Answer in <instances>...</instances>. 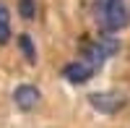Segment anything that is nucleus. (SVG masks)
Here are the masks:
<instances>
[{"label":"nucleus","instance_id":"6","mask_svg":"<svg viewBox=\"0 0 130 128\" xmlns=\"http://www.w3.org/2000/svg\"><path fill=\"white\" fill-rule=\"evenodd\" d=\"M18 47H21V52H24V58L34 66L37 63V47H34V39H31L29 34H21L18 37Z\"/></svg>","mask_w":130,"mask_h":128},{"label":"nucleus","instance_id":"7","mask_svg":"<svg viewBox=\"0 0 130 128\" xmlns=\"http://www.w3.org/2000/svg\"><path fill=\"white\" fill-rule=\"evenodd\" d=\"M8 39H10V13H8V8L0 3V45H5Z\"/></svg>","mask_w":130,"mask_h":128},{"label":"nucleus","instance_id":"5","mask_svg":"<svg viewBox=\"0 0 130 128\" xmlns=\"http://www.w3.org/2000/svg\"><path fill=\"white\" fill-rule=\"evenodd\" d=\"M94 73H96V71H94L86 60H73V63H68V66L62 68V76L68 79L70 84H75V86H78V84H86Z\"/></svg>","mask_w":130,"mask_h":128},{"label":"nucleus","instance_id":"1","mask_svg":"<svg viewBox=\"0 0 130 128\" xmlns=\"http://www.w3.org/2000/svg\"><path fill=\"white\" fill-rule=\"evenodd\" d=\"M91 10H94L96 26L107 34L120 31L130 24V10L125 0H91Z\"/></svg>","mask_w":130,"mask_h":128},{"label":"nucleus","instance_id":"3","mask_svg":"<svg viewBox=\"0 0 130 128\" xmlns=\"http://www.w3.org/2000/svg\"><path fill=\"white\" fill-rule=\"evenodd\" d=\"M91 107L96 112H102V115H115V112H120L125 107V94L122 92H94L91 97Z\"/></svg>","mask_w":130,"mask_h":128},{"label":"nucleus","instance_id":"2","mask_svg":"<svg viewBox=\"0 0 130 128\" xmlns=\"http://www.w3.org/2000/svg\"><path fill=\"white\" fill-rule=\"evenodd\" d=\"M117 52H120V39L102 37V39H96V42H89V45L81 50V60H86L94 71H99L109 58L117 55Z\"/></svg>","mask_w":130,"mask_h":128},{"label":"nucleus","instance_id":"4","mask_svg":"<svg viewBox=\"0 0 130 128\" xmlns=\"http://www.w3.org/2000/svg\"><path fill=\"white\" fill-rule=\"evenodd\" d=\"M13 102H16L18 110L31 112V110H37V105L42 102V92L37 86H31V84H21V86L13 92Z\"/></svg>","mask_w":130,"mask_h":128},{"label":"nucleus","instance_id":"8","mask_svg":"<svg viewBox=\"0 0 130 128\" xmlns=\"http://www.w3.org/2000/svg\"><path fill=\"white\" fill-rule=\"evenodd\" d=\"M18 13H21V18L31 21L37 16V3H34V0H18Z\"/></svg>","mask_w":130,"mask_h":128}]
</instances>
